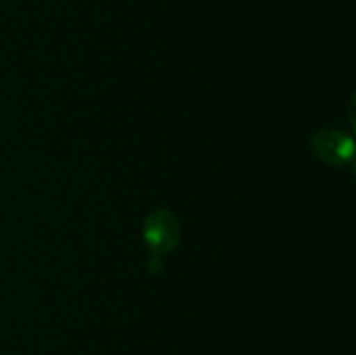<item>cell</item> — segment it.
I'll list each match as a JSON object with an SVG mask.
<instances>
[{
    "instance_id": "3",
    "label": "cell",
    "mask_w": 356,
    "mask_h": 355,
    "mask_svg": "<svg viewBox=\"0 0 356 355\" xmlns=\"http://www.w3.org/2000/svg\"><path fill=\"white\" fill-rule=\"evenodd\" d=\"M162 268H163V263L160 261V256H155V254H153V258L149 260V263H148V270L155 275V274H159Z\"/></svg>"
},
{
    "instance_id": "1",
    "label": "cell",
    "mask_w": 356,
    "mask_h": 355,
    "mask_svg": "<svg viewBox=\"0 0 356 355\" xmlns=\"http://www.w3.org/2000/svg\"><path fill=\"white\" fill-rule=\"evenodd\" d=\"M143 237L146 246L155 256L169 254L179 246L181 225L176 216L167 209H156L143 225Z\"/></svg>"
},
{
    "instance_id": "2",
    "label": "cell",
    "mask_w": 356,
    "mask_h": 355,
    "mask_svg": "<svg viewBox=\"0 0 356 355\" xmlns=\"http://www.w3.org/2000/svg\"><path fill=\"white\" fill-rule=\"evenodd\" d=\"M313 152L330 166H343L353 159L355 145L348 134L334 129H325L313 136Z\"/></svg>"
}]
</instances>
